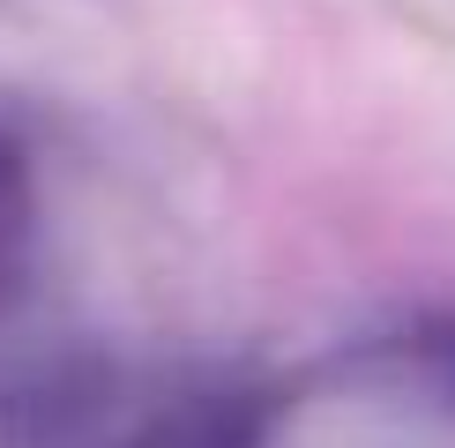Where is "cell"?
<instances>
[{"label":"cell","instance_id":"1","mask_svg":"<svg viewBox=\"0 0 455 448\" xmlns=\"http://www.w3.org/2000/svg\"><path fill=\"white\" fill-rule=\"evenodd\" d=\"M52 299H60V202L37 164V135L0 120V388L23 396L52 366Z\"/></svg>","mask_w":455,"mask_h":448}]
</instances>
